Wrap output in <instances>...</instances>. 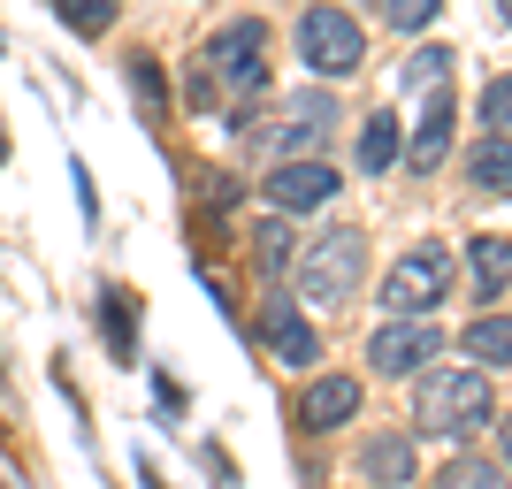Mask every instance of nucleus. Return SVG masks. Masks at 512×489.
I'll use <instances>...</instances> for the list:
<instances>
[{
    "instance_id": "f257e3e1",
    "label": "nucleus",
    "mask_w": 512,
    "mask_h": 489,
    "mask_svg": "<svg viewBox=\"0 0 512 489\" xmlns=\"http://www.w3.org/2000/svg\"><path fill=\"white\" fill-rule=\"evenodd\" d=\"M413 428H421V436H451V444L482 436V428H490V375H482V367H428Z\"/></svg>"
},
{
    "instance_id": "f03ea898",
    "label": "nucleus",
    "mask_w": 512,
    "mask_h": 489,
    "mask_svg": "<svg viewBox=\"0 0 512 489\" xmlns=\"http://www.w3.org/2000/svg\"><path fill=\"white\" fill-rule=\"evenodd\" d=\"M406 85L421 92V123H413V138H406V169L413 176H436L444 169V153H451V54L444 46H421L413 54V69H406Z\"/></svg>"
},
{
    "instance_id": "7ed1b4c3",
    "label": "nucleus",
    "mask_w": 512,
    "mask_h": 489,
    "mask_svg": "<svg viewBox=\"0 0 512 489\" xmlns=\"http://www.w3.org/2000/svg\"><path fill=\"white\" fill-rule=\"evenodd\" d=\"M268 85V23H230V31H214L207 46V92H230V100H253Z\"/></svg>"
},
{
    "instance_id": "20e7f679",
    "label": "nucleus",
    "mask_w": 512,
    "mask_h": 489,
    "mask_svg": "<svg viewBox=\"0 0 512 489\" xmlns=\"http://www.w3.org/2000/svg\"><path fill=\"white\" fill-rule=\"evenodd\" d=\"M299 62L314 69V77H352V69L367 62V31L344 8H329V0H314L299 16Z\"/></svg>"
},
{
    "instance_id": "39448f33",
    "label": "nucleus",
    "mask_w": 512,
    "mask_h": 489,
    "mask_svg": "<svg viewBox=\"0 0 512 489\" xmlns=\"http://www.w3.org/2000/svg\"><path fill=\"white\" fill-rule=\"evenodd\" d=\"M360 276H367V237L337 230V237H321L314 253H306L299 291H306V306H344V298L360 291Z\"/></svg>"
},
{
    "instance_id": "423d86ee",
    "label": "nucleus",
    "mask_w": 512,
    "mask_h": 489,
    "mask_svg": "<svg viewBox=\"0 0 512 489\" xmlns=\"http://www.w3.org/2000/svg\"><path fill=\"white\" fill-rule=\"evenodd\" d=\"M444 291H451V253L444 245H413V253L390 268L383 306H390V321H421L428 306H444Z\"/></svg>"
},
{
    "instance_id": "0eeeda50",
    "label": "nucleus",
    "mask_w": 512,
    "mask_h": 489,
    "mask_svg": "<svg viewBox=\"0 0 512 489\" xmlns=\"http://www.w3.org/2000/svg\"><path fill=\"white\" fill-rule=\"evenodd\" d=\"M260 192H268L276 214H306V207H321V199H337V169H329V161H276Z\"/></svg>"
},
{
    "instance_id": "6e6552de",
    "label": "nucleus",
    "mask_w": 512,
    "mask_h": 489,
    "mask_svg": "<svg viewBox=\"0 0 512 489\" xmlns=\"http://www.w3.org/2000/svg\"><path fill=\"white\" fill-rule=\"evenodd\" d=\"M436 352H444V337H436L428 321H383L375 344H367V367H383V375H413V367H428Z\"/></svg>"
},
{
    "instance_id": "1a4fd4ad",
    "label": "nucleus",
    "mask_w": 512,
    "mask_h": 489,
    "mask_svg": "<svg viewBox=\"0 0 512 489\" xmlns=\"http://www.w3.org/2000/svg\"><path fill=\"white\" fill-rule=\"evenodd\" d=\"M352 413H360V383H352V375H314L306 398H299V428L306 436H329V428H344Z\"/></svg>"
},
{
    "instance_id": "9d476101",
    "label": "nucleus",
    "mask_w": 512,
    "mask_h": 489,
    "mask_svg": "<svg viewBox=\"0 0 512 489\" xmlns=\"http://www.w3.org/2000/svg\"><path fill=\"white\" fill-rule=\"evenodd\" d=\"M360 467H367V482H375V489H406V482H413V436H398V428L367 436Z\"/></svg>"
},
{
    "instance_id": "9b49d317",
    "label": "nucleus",
    "mask_w": 512,
    "mask_h": 489,
    "mask_svg": "<svg viewBox=\"0 0 512 489\" xmlns=\"http://www.w3.org/2000/svg\"><path fill=\"white\" fill-rule=\"evenodd\" d=\"M260 329H268V344H276V360H291V367H314V360H321V337L291 314V306H283V298L260 314Z\"/></svg>"
},
{
    "instance_id": "f8f14e48",
    "label": "nucleus",
    "mask_w": 512,
    "mask_h": 489,
    "mask_svg": "<svg viewBox=\"0 0 512 489\" xmlns=\"http://www.w3.org/2000/svg\"><path fill=\"white\" fill-rule=\"evenodd\" d=\"M459 352H467L474 367H512V314H482L459 329Z\"/></svg>"
},
{
    "instance_id": "ddd939ff",
    "label": "nucleus",
    "mask_w": 512,
    "mask_h": 489,
    "mask_svg": "<svg viewBox=\"0 0 512 489\" xmlns=\"http://www.w3.org/2000/svg\"><path fill=\"white\" fill-rule=\"evenodd\" d=\"M467 260H474V298H482V306L505 298V283H512V237H474Z\"/></svg>"
},
{
    "instance_id": "4468645a",
    "label": "nucleus",
    "mask_w": 512,
    "mask_h": 489,
    "mask_svg": "<svg viewBox=\"0 0 512 489\" xmlns=\"http://www.w3.org/2000/svg\"><path fill=\"white\" fill-rule=\"evenodd\" d=\"M467 184L490 192V199H512V138H482L467 153Z\"/></svg>"
},
{
    "instance_id": "2eb2a0df",
    "label": "nucleus",
    "mask_w": 512,
    "mask_h": 489,
    "mask_svg": "<svg viewBox=\"0 0 512 489\" xmlns=\"http://www.w3.org/2000/svg\"><path fill=\"white\" fill-rule=\"evenodd\" d=\"M398 153H406V130H398V115H367V123H360V169H367V176H383Z\"/></svg>"
},
{
    "instance_id": "dca6fc26",
    "label": "nucleus",
    "mask_w": 512,
    "mask_h": 489,
    "mask_svg": "<svg viewBox=\"0 0 512 489\" xmlns=\"http://www.w3.org/2000/svg\"><path fill=\"white\" fill-rule=\"evenodd\" d=\"M321 130H329V107H321V100H299V107H291V123H283V153H276V161H314L306 146H314Z\"/></svg>"
},
{
    "instance_id": "f3484780",
    "label": "nucleus",
    "mask_w": 512,
    "mask_h": 489,
    "mask_svg": "<svg viewBox=\"0 0 512 489\" xmlns=\"http://www.w3.org/2000/svg\"><path fill=\"white\" fill-rule=\"evenodd\" d=\"M436 489H512V474L497 467V459H474V451H459V459L436 474Z\"/></svg>"
},
{
    "instance_id": "a211bd4d",
    "label": "nucleus",
    "mask_w": 512,
    "mask_h": 489,
    "mask_svg": "<svg viewBox=\"0 0 512 489\" xmlns=\"http://www.w3.org/2000/svg\"><path fill=\"white\" fill-rule=\"evenodd\" d=\"M54 16H62L69 31H77V39H100L107 23L123 16V0H54Z\"/></svg>"
},
{
    "instance_id": "6ab92c4d",
    "label": "nucleus",
    "mask_w": 512,
    "mask_h": 489,
    "mask_svg": "<svg viewBox=\"0 0 512 489\" xmlns=\"http://www.w3.org/2000/svg\"><path fill=\"white\" fill-rule=\"evenodd\" d=\"M482 123H490V138L512 130V77H490V85H482Z\"/></svg>"
},
{
    "instance_id": "aec40b11",
    "label": "nucleus",
    "mask_w": 512,
    "mask_h": 489,
    "mask_svg": "<svg viewBox=\"0 0 512 489\" xmlns=\"http://www.w3.org/2000/svg\"><path fill=\"white\" fill-rule=\"evenodd\" d=\"M253 245H260V268H268V276H283V268H291V230H283V222H268Z\"/></svg>"
},
{
    "instance_id": "412c9836",
    "label": "nucleus",
    "mask_w": 512,
    "mask_h": 489,
    "mask_svg": "<svg viewBox=\"0 0 512 489\" xmlns=\"http://www.w3.org/2000/svg\"><path fill=\"white\" fill-rule=\"evenodd\" d=\"M130 306H138L130 291H107V344L115 352H130Z\"/></svg>"
},
{
    "instance_id": "4be33fe9",
    "label": "nucleus",
    "mask_w": 512,
    "mask_h": 489,
    "mask_svg": "<svg viewBox=\"0 0 512 489\" xmlns=\"http://www.w3.org/2000/svg\"><path fill=\"white\" fill-rule=\"evenodd\" d=\"M436 8H444V0H390V23H398V31H428Z\"/></svg>"
},
{
    "instance_id": "5701e85b",
    "label": "nucleus",
    "mask_w": 512,
    "mask_h": 489,
    "mask_svg": "<svg viewBox=\"0 0 512 489\" xmlns=\"http://www.w3.org/2000/svg\"><path fill=\"white\" fill-rule=\"evenodd\" d=\"M497 444H505V474H512V413L497 421Z\"/></svg>"
},
{
    "instance_id": "b1692460",
    "label": "nucleus",
    "mask_w": 512,
    "mask_h": 489,
    "mask_svg": "<svg viewBox=\"0 0 512 489\" xmlns=\"http://www.w3.org/2000/svg\"><path fill=\"white\" fill-rule=\"evenodd\" d=\"M505 16H512V0H505Z\"/></svg>"
}]
</instances>
